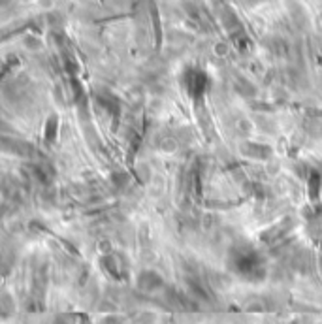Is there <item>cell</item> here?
Instances as JSON below:
<instances>
[{
    "label": "cell",
    "mask_w": 322,
    "mask_h": 324,
    "mask_svg": "<svg viewBox=\"0 0 322 324\" xmlns=\"http://www.w3.org/2000/svg\"><path fill=\"white\" fill-rule=\"evenodd\" d=\"M236 128H238V132L243 136H251L255 132V125H253V121H249V119H238L236 121Z\"/></svg>",
    "instance_id": "cell-4"
},
{
    "label": "cell",
    "mask_w": 322,
    "mask_h": 324,
    "mask_svg": "<svg viewBox=\"0 0 322 324\" xmlns=\"http://www.w3.org/2000/svg\"><path fill=\"white\" fill-rule=\"evenodd\" d=\"M0 153H8V155H17V157H30L34 151L30 143H25L21 140H15L10 136L0 132Z\"/></svg>",
    "instance_id": "cell-1"
},
{
    "label": "cell",
    "mask_w": 322,
    "mask_h": 324,
    "mask_svg": "<svg viewBox=\"0 0 322 324\" xmlns=\"http://www.w3.org/2000/svg\"><path fill=\"white\" fill-rule=\"evenodd\" d=\"M30 172L34 175V179H38L44 185H49L55 179V168L49 162H34L30 166Z\"/></svg>",
    "instance_id": "cell-2"
},
{
    "label": "cell",
    "mask_w": 322,
    "mask_h": 324,
    "mask_svg": "<svg viewBox=\"0 0 322 324\" xmlns=\"http://www.w3.org/2000/svg\"><path fill=\"white\" fill-rule=\"evenodd\" d=\"M59 134V119L57 115H49V119L44 125V136L47 142H55V138Z\"/></svg>",
    "instance_id": "cell-3"
},
{
    "label": "cell",
    "mask_w": 322,
    "mask_h": 324,
    "mask_svg": "<svg viewBox=\"0 0 322 324\" xmlns=\"http://www.w3.org/2000/svg\"><path fill=\"white\" fill-rule=\"evenodd\" d=\"M160 149L164 151V153H175L177 151V142L173 138H164L160 142Z\"/></svg>",
    "instance_id": "cell-5"
}]
</instances>
